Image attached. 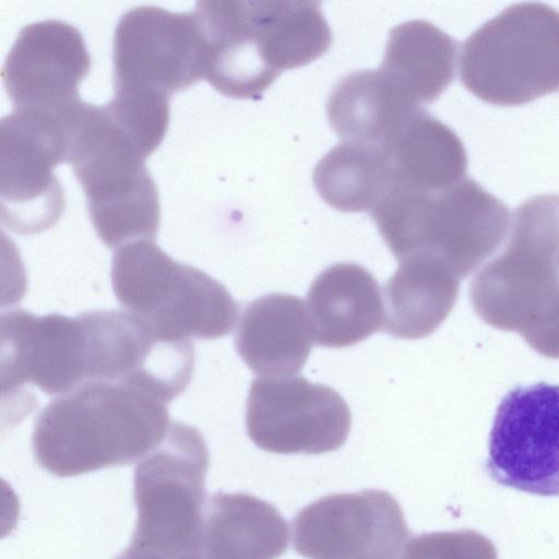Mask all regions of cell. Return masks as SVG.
<instances>
[{"mask_svg": "<svg viewBox=\"0 0 559 559\" xmlns=\"http://www.w3.org/2000/svg\"><path fill=\"white\" fill-rule=\"evenodd\" d=\"M352 415L332 388L301 376L252 381L246 409L247 431L260 449L277 454H322L341 448Z\"/></svg>", "mask_w": 559, "mask_h": 559, "instance_id": "cell-11", "label": "cell"}, {"mask_svg": "<svg viewBox=\"0 0 559 559\" xmlns=\"http://www.w3.org/2000/svg\"><path fill=\"white\" fill-rule=\"evenodd\" d=\"M2 394L34 384L47 394L86 383L82 319L59 313L34 316L22 309L1 316Z\"/></svg>", "mask_w": 559, "mask_h": 559, "instance_id": "cell-14", "label": "cell"}, {"mask_svg": "<svg viewBox=\"0 0 559 559\" xmlns=\"http://www.w3.org/2000/svg\"><path fill=\"white\" fill-rule=\"evenodd\" d=\"M412 94L389 72H353L332 90L326 112L343 142L385 144L418 111Z\"/></svg>", "mask_w": 559, "mask_h": 559, "instance_id": "cell-17", "label": "cell"}, {"mask_svg": "<svg viewBox=\"0 0 559 559\" xmlns=\"http://www.w3.org/2000/svg\"><path fill=\"white\" fill-rule=\"evenodd\" d=\"M206 81L234 98H257L284 70L306 66L332 44L317 1H198Z\"/></svg>", "mask_w": 559, "mask_h": 559, "instance_id": "cell-1", "label": "cell"}, {"mask_svg": "<svg viewBox=\"0 0 559 559\" xmlns=\"http://www.w3.org/2000/svg\"><path fill=\"white\" fill-rule=\"evenodd\" d=\"M312 338L320 346L354 345L383 325V299L373 275L354 263L321 272L307 294Z\"/></svg>", "mask_w": 559, "mask_h": 559, "instance_id": "cell-15", "label": "cell"}, {"mask_svg": "<svg viewBox=\"0 0 559 559\" xmlns=\"http://www.w3.org/2000/svg\"><path fill=\"white\" fill-rule=\"evenodd\" d=\"M112 59L115 90L170 97L205 78V45L191 12L129 10L116 26Z\"/></svg>", "mask_w": 559, "mask_h": 559, "instance_id": "cell-9", "label": "cell"}, {"mask_svg": "<svg viewBox=\"0 0 559 559\" xmlns=\"http://www.w3.org/2000/svg\"><path fill=\"white\" fill-rule=\"evenodd\" d=\"M147 157L107 106L82 102L75 109L68 163L86 195L93 226L110 249L155 240L160 206Z\"/></svg>", "mask_w": 559, "mask_h": 559, "instance_id": "cell-3", "label": "cell"}, {"mask_svg": "<svg viewBox=\"0 0 559 559\" xmlns=\"http://www.w3.org/2000/svg\"><path fill=\"white\" fill-rule=\"evenodd\" d=\"M111 280L119 304L164 340L222 337L237 319L238 306L224 285L175 261L154 241L119 248Z\"/></svg>", "mask_w": 559, "mask_h": 559, "instance_id": "cell-5", "label": "cell"}, {"mask_svg": "<svg viewBox=\"0 0 559 559\" xmlns=\"http://www.w3.org/2000/svg\"><path fill=\"white\" fill-rule=\"evenodd\" d=\"M409 536L399 502L376 489L323 497L293 523L294 549L308 559H401Z\"/></svg>", "mask_w": 559, "mask_h": 559, "instance_id": "cell-12", "label": "cell"}, {"mask_svg": "<svg viewBox=\"0 0 559 559\" xmlns=\"http://www.w3.org/2000/svg\"><path fill=\"white\" fill-rule=\"evenodd\" d=\"M486 471L502 486L559 496V385H516L501 399Z\"/></svg>", "mask_w": 559, "mask_h": 559, "instance_id": "cell-10", "label": "cell"}, {"mask_svg": "<svg viewBox=\"0 0 559 559\" xmlns=\"http://www.w3.org/2000/svg\"><path fill=\"white\" fill-rule=\"evenodd\" d=\"M456 49V41L433 24L408 21L391 29L380 68L425 106L452 83Z\"/></svg>", "mask_w": 559, "mask_h": 559, "instance_id": "cell-22", "label": "cell"}, {"mask_svg": "<svg viewBox=\"0 0 559 559\" xmlns=\"http://www.w3.org/2000/svg\"><path fill=\"white\" fill-rule=\"evenodd\" d=\"M90 70L82 34L67 22L47 20L20 31L1 75L14 110L64 111L81 102L78 87Z\"/></svg>", "mask_w": 559, "mask_h": 559, "instance_id": "cell-13", "label": "cell"}, {"mask_svg": "<svg viewBox=\"0 0 559 559\" xmlns=\"http://www.w3.org/2000/svg\"><path fill=\"white\" fill-rule=\"evenodd\" d=\"M209 451L200 431L175 421L134 469L138 520L129 549L155 559L200 554Z\"/></svg>", "mask_w": 559, "mask_h": 559, "instance_id": "cell-6", "label": "cell"}, {"mask_svg": "<svg viewBox=\"0 0 559 559\" xmlns=\"http://www.w3.org/2000/svg\"><path fill=\"white\" fill-rule=\"evenodd\" d=\"M459 290L457 275L441 261L413 255L383 287L382 331L397 338L431 334L451 311Z\"/></svg>", "mask_w": 559, "mask_h": 559, "instance_id": "cell-19", "label": "cell"}, {"mask_svg": "<svg viewBox=\"0 0 559 559\" xmlns=\"http://www.w3.org/2000/svg\"><path fill=\"white\" fill-rule=\"evenodd\" d=\"M116 559H152L140 554H136L129 548H127L119 557Z\"/></svg>", "mask_w": 559, "mask_h": 559, "instance_id": "cell-24", "label": "cell"}, {"mask_svg": "<svg viewBox=\"0 0 559 559\" xmlns=\"http://www.w3.org/2000/svg\"><path fill=\"white\" fill-rule=\"evenodd\" d=\"M288 524L271 503L248 493L206 498L200 554L203 559H277L288 547Z\"/></svg>", "mask_w": 559, "mask_h": 559, "instance_id": "cell-18", "label": "cell"}, {"mask_svg": "<svg viewBox=\"0 0 559 559\" xmlns=\"http://www.w3.org/2000/svg\"><path fill=\"white\" fill-rule=\"evenodd\" d=\"M460 78L476 97L500 106L559 92V12L538 2L504 9L464 41Z\"/></svg>", "mask_w": 559, "mask_h": 559, "instance_id": "cell-7", "label": "cell"}, {"mask_svg": "<svg viewBox=\"0 0 559 559\" xmlns=\"http://www.w3.org/2000/svg\"><path fill=\"white\" fill-rule=\"evenodd\" d=\"M384 145L395 188L435 190L465 178L467 158L457 135L425 110L414 115Z\"/></svg>", "mask_w": 559, "mask_h": 559, "instance_id": "cell-20", "label": "cell"}, {"mask_svg": "<svg viewBox=\"0 0 559 559\" xmlns=\"http://www.w3.org/2000/svg\"><path fill=\"white\" fill-rule=\"evenodd\" d=\"M313 185L338 211L371 212L395 186L389 151L382 144L342 142L317 164Z\"/></svg>", "mask_w": 559, "mask_h": 559, "instance_id": "cell-21", "label": "cell"}, {"mask_svg": "<svg viewBox=\"0 0 559 559\" xmlns=\"http://www.w3.org/2000/svg\"><path fill=\"white\" fill-rule=\"evenodd\" d=\"M76 106L14 110L1 119V219L11 230L36 234L60 218L66 200L53 169L68 163L69 124Z\"/></svg>", "mask_w": 559, "mask_h": 559, "instance_id": "cell-8", "label": "cell"}, {"mask_svg": "<svg viewBox=\"0 0 559 559\" xmlns=\"http://www.w3.org/2000/svg\"><path fill=\"white\" fill-rule=\"evenodd\" d=\"M235 347L254 373L263 377L297 373L312 347L311 325L304 301L284 294L253 300L240 317Z\"/></svg>", "mask_w": 559, "mask_h": 559, "instance_id": "cell-16", "label": "cell"}, {"mask_svg": "<svg viewBox=\"0 0 559 559\" xmlns=\"http://www.w3.org/2000/svg\"><path fill=\"white\" fill-rule=\"evenodd\" d=\"M167 403L124 382L93 381L38 415L33 449L52 475L71 477L142 460L165 437Z\"/></svg>", "mask_w": 559, "mask_h": 559, "instance_id": "cell-2", "label": "cell"}, {"mask_svg": "<svg viewBox=\"0 0 559 559\" xmlns=\"http://www.w3.org/2000/svg\"><path fill=\"white\" fill-rule=\"evenodd\" d=\"M399 262L427 255L464 277L508 233L507 206L475 180L441 189L396 188L370 212Z\"/></svg>", "mask_w": 559, "mask_h": 559, "instance_id": "cell-4", "label": "cell"}, {"mask_svg": "<svg viewBox=\"0 0 559 559\" xmlns=\"http://www.w3.org/2000/svg\"><path fill=\"white\" fill-rule=\"evenodd\" d=\"M401 559H498V556L488 537L473 530H461L413 536Z\"/></svg>", "mask_w": 559, "mask_h": 559, "instance_id": "cell-23", "label": "cell"}]
</instances>
